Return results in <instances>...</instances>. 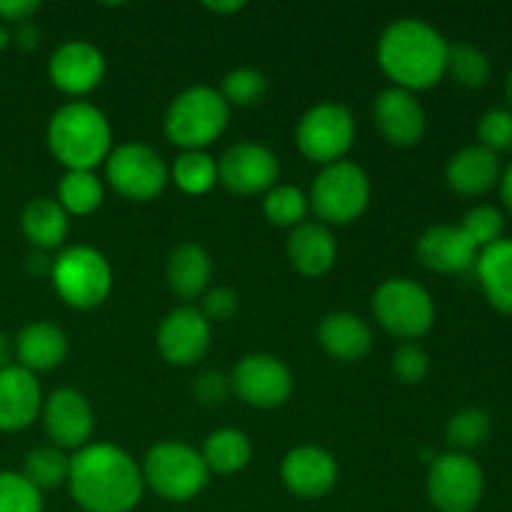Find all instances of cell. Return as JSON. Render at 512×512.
Wrapping results in <instances>:
<instances>
[{"label":"cell","mask_w":512,"mask_h":512,"mask_svg":"<svg viewBox=\"0 0 512 512\" xmlns=\"http://www.w3.org/2000/svg\"><path fill=\"white\" fill-rule=\"evenodd\" d=\"M68 488L85 512H130L143 498L140 465L123 448L88 443L70 458Z\"/></svg>","instance_id":"6da1fadb"},{"label":"cell","mask_w":512,"mask_h":512,"mask_svg":"<svg viewBox=\"0 0 512 512\" xmlns=\"http://www.w3.org/2000/svg\"><path fill=\"white\" fill-rule=\"evenodd\" d=\"M380 70L395 88L430 90L448 68V43L433 25L420 18H400L383 30L378 40Z\"/></svg>","instance_id":"7a4b0ae2"},{"label":"cell","mask_w":512,"mask_h":512,"mask_svg":"<svg viewBox=\"0 0 512 512\" xmlns=\"http://www.w3.org/2000/svg\"><path fill=\"white\" fill-rule=\"evenodd\" d=\"M45 140L53 158L65 170H95L113 150V130L100 108L73 100L50 118Z\"/></svg>","instance_id":"3957f363"},{"label":"cell","mask_w":512,"mask_h":512,"mask_svg":"<svg viewBox=\"0 0 512 512\" xmlns=\"http://www.w3.org/2000/svg\"><path fill=\"white\" fill-rule=\"evenodd\" d=\"M230 105L220 90L210 85H193L175 95L165 110L163 128L173 145L183 150H203L213 145L228 128Z\"/></svg>","instance_id":"277c9868"},{"label":"cell","mask_w":512,"mask_h":512,"mask_svg":"<svg viewBox=\"0 0 512 512\" xmlns=\"http://www.w3.org/2000/svg\"><path fill=\"white\" fill-rule=\"evenodd\" d=\"M143 483L170 503H188L203 493L210 470L203 455L180 440L153 445L143 460Z\"/></svg>","instance_id":"5b68a950"},{"label":"cell","mask_w":512,"mask_h":512,"mask_svg":"<svg viewBox=\"0 0 512 512\" xmlns=\"http://www.w3.org/2000/svg\"><path fill=\"white\" fill-rule=\"evenodd\" d=\"M50 280L65 305L93 310L103 305L113 290V268L100 250L73 245L50 263Z\"/></svg>","instance_id":"8992f818"},{"label":"cell","mask_w":512,"mask_h":512,"mask_svg":"<svg viewBox=\"0 0 512 512\" xmlns=\"http://www.w3.org/2000/svg\"><path fill=\"white\" fill-rule=\"evenodd\" d=\"M370 178L353 160H338L325 165L310 188V210L323 220V225H348L368 210Z\"/></svg>","instance_id":"52a82bcc"},{"label":"cell","mask_w":512,"mask_h":512,"mask_svg":"<svg viewBox=\"0 0 512 512\" xmlns=\"http://www.w3.org/2000/svg\"><path fill=\"white\" fill-rule=\"evenodd\" d=\"M375 320L395 338L415 343L435 323V303L428 290L410 278H390L373 295Z\"/></svg>","instance_id":"ba28073f"},{"label":"cell","mask_w":512,"mask_h":512,"mask_svg":"<svg viewBox=\"0 0 512 512\" xmlns=\"http://www.w3.org/2000/svg\"><path fill=\"white\" fill-rule=\"evenodd\" d=\"M105 178L110 188L135 203L155 200L170 180V170L160 153L143 143H123L110 150L105 160Z\"/></svg>","instance_id":"9c48e42d"},{"label":"cell","mask_w":512,"mask_h":512,"mask_svg":"<svg viewBox=\"0 0 512 512\" xmlns=\"http://www.w3.org/2000/svg\"><path fill=\"white\" fill-rule=\"evenodd\" d=\"M295 143L310 163H318L323 168L338 163L355 143L353 113L340 103L313 105L300 118Z\"/></svg>","instance_id":"30bf717a"},{"label":"cell","mask_w":512,"mask_h":512,"mask_svg":"<svg viewBox=\"0 0 512 512\" xmlns=\"http://www.w3.org/2000/svg\"><path fill=\"white\" fill-rule=\"evenodd\" d=\"M485 493L483 468L468 453H445L430 463L428 498L440 512H473Z\"/></svg>","instance_id":"8fae6325"},{"label":"cell","mask_w":512,"mask_h":512,"mask_svg":"<svg viewBox=\"0 0 512 512\" xmlns=\"http://www.w3.org/2000/svg\"><path fill=\"white\" fill-rule=\"evenodd\" d=\"M230 385L250 408L273 410L288 403L293 395V373L275 355L250 353L235 365Z\"/></svg>","instance_id":"7c38bea8"},{"label":"cell","mask_w":512,"mask_h":512,"mask_svg":"<svg viewBox=\"0 0 512 512\" xmlns=\"http://www.w3.org/2000/svg\"><path fill=\"white\" fill-rule=\"evenodd\" d=\"M210 320L193 305L175 308L160 320L158 333H155V345L163 360L178 368H190L200 363L210 348Z\"/></svg>","instance_id":"4fadbf2b"},{"label":"cell","mask_w":512,"mask_h":512,"mask_svg":"<svg viewBox=\"0 0 512 512\" xmlns=\"http://www.w3.org/2000/svg\"><path fill=\"white\" fill-rule=\"evenodd\" d=\"M43 428L50 443L60 450H75L90 443L95 415L88 398L73 388H60L43 400Z\"/></svg>","instance_id":"5bb4252c"},{"label":"cell","mask_w":512,"mask_h":512,"mask_svg":"<svg viewBox=\"0 0 512 512\" xmlns=\"http://www.w3.org/2000/svg\"><path fill=\"white\" fill-rule=\"evenodd\" d=\"M280 160L258 143H238L218 160V180L235 195H258L275 188Z\"/></svg>","instance_id":"9a60e30c"},{"label":"cell","mask_w":512,"mask_h":512,"mask_svg":"<svg viewBox=\"0 0 512 512\" xmlns=\"http://www.w3.org/2000/svg\"><path fill=\"white\" fill-rule=\"evenodd\" d=\"M105 55L88 40H68L48 60V78L60 93L88 95L103 83Z\"/></svg>","instance_id":"2e32d148"},{"label":"cell","mask_w":512,"mask_h":512,"mask_svg":"<svg viewBox=\"0 0 512 512\" xmlns=\"http://www.w3.org/2000/svg\"><path fill=\"white\" fill-rule=\"evenodd\" d=\"M373 123L378 133L383 135L385 143L395 148H410L423 140L428 118L410 90L403 88H385L373 103Z\"/></svg>","instance_id":"e0dca14e"},{"label":"cell","mask_w":512,"mask_h":512,"mask_svg":"<svg viewBox=\"0 0 512 512\" xmlns=\"http://www.w3.org/2000/svg\"><path fill=\"white\" fill-rule=\"evenodd\" d=\"M280 480L295 498L318 500L338 483V463L325 448L300 445L280 463Z\"/></svg>","instance_id":"ac0fdd59"},{"label":"cell","mask_w":512,"mask_h":512,"mask_svg":"<svg viewBox=\"0 0 512 512\" xmlns=\"http://www.w3.org/2000/svg\"><path fill=\"white\" fill-rule=\"evenodd\" d=\"M43 410V390L38 378L20 365L0 370V430L20 433L30 428Z\"/></svg>","instance_id":"d6986e66"},{"label":"cell","mask_w":512,"mask_h":512,"mask_svg":"<svg viewBox=\"0 0 512 512\" xmlns=\"http://www.w3.org/2000/svg\"><path fill=\"white\" fill-rule=\"evenodd\" d=\"M418 260L433 273L455 275L475 268L480 250L455 225H433L418 240Z\"/></svg>","instance_id":"ffe728a7"},{"label":"cell","mask_w":512,"mask_h":512,"mask_svg":"<svg viewBox=\"0 0 512 512\" xmlns=\"http://www.w3.org/2000/svg\"><path fill=\"white\" fill-rule=\"evenodd\" d=\"M318 343L340 363H358L373 350V330L353 313H328L318 325Z\"/></svg>","instance_id":"44dd1931"},{"label":"cell","mask_w":512,"mask_h":512,"mask_svg":"<svg viewBox=\"0 0 512 512\" xmlns=\"http://www.w3.org/2000/svg\"><path fill=\"white\" fill-rule=\"evenodd\" d=\"M13 345L18 365L33 375L55 370L68 358V338L58 325L48 323V320H35V323L25 325Z\"/></svg>","instance_id":"7402d4cb"},{"label":"cell","mask_w":512,"mask_h":512,"mask_svg":"<svg viewBox=\"0 0 512 512\" xmlns=\"http://www.w3.org/2000/svg\"><path fill=\"white\" fill-rule=\"evenodd\" d=\"M335 258H338V243L328 225L305 220L303 225L293 228L288 238V260L300 275L320 278L333 268Z\"/></svg>","instance_id":"603a6c76"},{"label":"cell","mask_w":512,"mask_h":512,"mask_svg":"<svg viewBox=\"0 0 512 512\" xmlns=\"http://www.w3.org/2000/svg\"><path fill=\"white\" fill-rule=\"evenodd\" d=\"M448 185L460 195H483L500 180V163L493 150L483 145H468L450 158L445 170Z\"/></svg>","instance_id":"cb8c5ba5"},{"label":"cell","mask_w":512,"mask_h":512,"mask_svg":"<svg viewBox=\"0 0 512 512\" xmlns=\"http://www.w3.org/2000/svg\"><path fill=\"white\" fill-rule=\"evenodd\" d=\"M170 290L183 300H195L208 293L213 280V260L208 250L198 243H183L170 253L168 268H165Z\"/></svg>","instance_id":"d4e9b609"},{"label":"cell","mask_w":512,"mask_h":512,"mask_svg":"<svg viewBox=\"0 0 512 512\" xmlns=\"http://www.w3.org/2000/svg\"><path fill=\"white\" fill-rule=\"evenodd\" d=\"M480 288L498 313L512 315V240L500 238L478 253L475 260Z\"/></svg>","instance_id":"484cf974"},{"label":"cell","mask_w":512,"mask_h":512,"mask_svg":"<svg viewBox=\"0 0 512 512\" xmlns=\"http://www.w3.org/2000/svg\"><path fill=\"white\" fill-rule=\"evenodd\" d=\"M20 230L35 250L48 253L60 248L68 238V213L60 208L58 200L35 198L23 208Z\"/></svg>","instance_id":"4316f807"},{"label":"cell","mask_w":512,"mask_h":512,"mask_svg":"<svg viewBox=\"0 0 512 512\" xmlns=\"http://www.w3.org/2000/svg\"><path fill=\"white\" fill-rule=\"evenodd\" d=\"M200 455H203L210 473L235 475L253 458V443H250V438L243 430L220 428L205 438Z\"/></svg>","instance_id":"83f0119b"},{"label":"cell","mask_w":512,"mask_h":512,"mask_svg":"<svg viewBox=\"0 0 512 512\" xmlns=\"http://www.w3.org/2000/svg\"><path fill=\"white\" fill-rule=\"evenodd\" d=\"M105 190L93 170H68L58 183V203L68 215L95 213L103 205Z\"/></svg>","instance_id":"f1b7e54d"},{"label":"cell","mask_w":512,"mask_h":512,"mask_svg":"<svg viewBox=\"0 0 512 512\" xmlns=\"http://www.w3.org/2000/svg\"><path fill=\"white\" fill-rule=\"evenodd\" d=\"M170 180L188 195H205L218 183V163L205 150H183L170 168Z\"/></svg>","instance_id":"f546056e"},{"label":"cell","mask_w":512,"mask_h":512,"mask_svg":"<svg viewBox=\"0 0 512 512\" xmlns=\"http://www.w3.org/2000/svg\"><path fill=\"white\" fill-rule=\"evenodd\" d=\"M70 475V458L65 450L55 448V445H43L25 455L23 463V478L30 485L43 493V490H55L60 485H68Z\"/></svg>","instance_id":"4dcf8cb0"},{"label":"cell","mask_w":512,"mask_h":512,"mask_svg":"<svg viewBox=\"0 0 512 512\" xmlns=\"http://www.w3.org/2000/svg\"><path fill=\"white\" fill-rule=\"evenodd\" d=\"M263 213L268 218V223H273L275 228H298L305 223L310 213L308 195L303 193L295 185H275L265 193L263 200Z\"/></svg>","instance_id":"1f68e13d"},{"label":"cell","mask_w":512,"mask_h":512,"mask_svg":"<svg viewBox=\"0 0 512 512\" xmlns=\"http://www.w3.org/2000/svg\"><path fill=\"white\" fill-rule=\"evenodd\" d=\"M445 73L453 75L455 83L463 85V88L480 90L490 80V60L475 45H448V68H445Z\"/></svg>","instance_id":"d6a6232c"},{"label":"cell","mask_w":512,"mask_h":512,"mask_svg":"<svg viewBox=\"0 0 512 512\" xmlns=\"http://www.w3.org/2000/svg\"><path fill=\"white\" fill-rule=\"evenodd\" d=\"M490 430H493V420L485 410L463 408L450 418L445 438L453 445L455 453H465V450L480 448L490 438Z\"/></svg>","instance_id":"836d02e7"},{"label":"cell","mask_w":512,"mask_h":512,"mask_svg":"<svg viewBox=\"0 0 512 512\" xmlns=\"http://www.w3.org/2000/svg\"><path fill=\"white\" fill-rule=\"evenodd\" d=\"M220 95L225 103L235 105V108H253V105L263 103V98L268 95V80L255 68H235L223 78Z\"/></svg>","instance_id":"e575fe53"},{"label":"cell","mask_w":512,"mask_h":512,"mask_svg":"<svg viewBox=\"0 0 512 512\" xmlns=\"http://www.w3.org/2000/svg\"><path fill=\"white\" fill-rule=\"evenodd\" d=\"M0 512H43V493L23 473L0 470Z\"/></svg>","instance_id":"d590c367"},{"label":"cell","mask_w":512,"mask_h":512,"mask_svg":"<svg viewBox=\"0 0 512 512\" xmlns=\"http://www.w3.org/2000/svg\"><path fill=\"white\" fill-rule=\"evenodd\" d=\"M503 228H505L503 213H500L498 208H493V205H475L473 210L465 213L463 225H460V230L473 240L478 250L498 243V240L503 238Z\"/></svg>","instance_id":"8d00e7d4"},{"label":"cell","mask_w":512,"mask_h":512,"mask_svg":"<svg viewBox=\"0 0 512 512\" xmlns=\"http://www.w3.org/2000/svg\"><path fill=\"white\" fill-rule=\"evenodd\" d=\"M393 373L405 385L423 383L430 373V355L420 343H403L393 353Z\"/></svg>","instance_id":"74e56055"},{"label":"cell","mask_w":512,"mask_h":512,"mask_svg":"<svg viewBox=\"0 0 512 512\" xmlns=\"http://www.w3.org/2000/svg\"><path fill=\"white\" fill-rule=\"evenodd\" d=\"M480 145L493 153L512 148V113L510 110H488L478 123Z\"/></svg>","instance_id":"f35d334b"},{"label":"cell","mask_w":512,"mask_h":512,"mask_svg":"<svg viewBox=\"0 0 512 512\" xmlns=\"http://www.w3.org/2000/svg\"><path fill=\"white\" fill-rule=\"evenodd\" d=\"M230 393H233L230 378H225L218 370H205V373H200L193 383L195 400L203 405H210V408H213V405H223Z\"/></svg>","instance_id":"ab89813d"},{"label":"cell","mask_w":512,"mask_h":512,"mask_svg":"<svg viewBox=\"0 0 512 512\" xmlns=\"http://www.w3.org/2000/svg\"><path fill=\"white\" fill-rule=\"evenodd\" d=\"M238 310V295L230 288H213L203 295V310L200 313L213 320H228Z\"/></svg>","instance_id":"60d3db41"},{"label":"cell","mask_w":512,"mask_h":512,"mask_svg":"<svg viewBox=\"0 0 512 512\" xmlns=\"http://www.w3.org/2000/svg\"><path fill=\"white\" fill-rule=\"evenodd\" d=\"M38 10L40 3H35V0H0V20H3L5 25L28 23Z\"/></svg>","instance_id":"b9f144b4"},{"label":"cell","mask_w":512,"mask_h":512,"mask_svg":"<svg viewBox=\"0 0 512 512\" xmlns=\"http://www.w3.org/2000/svg\"><path fill=\"white\" fill-rule=\"evenodd\" d=\"M13 43L18 45V48L23 50V53H30V50H35L40 45V28L33 23V20H28V23L15 25Z\"/></svg>","instance_id":"7bdbcfd3"},{"label":"cell","mask_w":512,"mask_h":512,"mask_svg":"<svg viewBox=\"0 0 512 512\" xmlns=\"http://www.w3.org/2000/svg\"><path fill=\"white\" fill-rule=\"evenodd\" d=\"M13 355H15L13 340H10L8 335L0 330V370L8 368V365H13Z\"/></svg>","instance_id":"ee69618b"},{"label":"cell","mask_w":512,"mask_h":512,"mask_svg":"<svg viewBox=\"0 0 512 512\" xmlns=\"http://www.w3.org/2000/svg\"><path fill=\"white\" fill-rule=\"evenodd\" d=\"M205 8L210 10V13H218V15H230V13H238V10L245 8L243 0H230V3H205Z\"/></svg>","instance_id":"f6af8a7d"},{"label":"cell","mask_w":512,"mask_h":512,"mask_svg":"<svg viewBox=\"0 0 512 512\" xmlns=\"http://www.w3.org/2000/svg\"><path fill=\"white\" fill-rule=\"evenodd\" d=\"M500 195H503L505 208H508L512 213V163H510V168L505 170L503 180H500Z\"/></svg>","instance_id":"bcb514c9"},{"label":"cell","mask_w":512,"mask_h":512,"mask_svg":"<svg viewBox=\"0 0 512 512\" xmlns=\"http://www.w3.org/2000/svg\"><path fill=\"white\" fill-rule=\"evenodd\" d=\"M10 43H13V30H10L8 25H5L3 20H0V50L8 48Z\"/></svg>","instance_id":"7dc6e473"},{"label":"cell","mask_w":512,"mask_h":512,"mask_svg":"<svg viewBox=\"0 0 512 512\" xmlns=\"http://www.w3.org/2000/svg\"><path fill=\"white\" fill-rule=\"evenodd\" d=\"M505 93H508V100H510V105H512V70H510V75H508V85H505Z\"/></svg>","instance_id":"c3c4849f"}]
</instances>
